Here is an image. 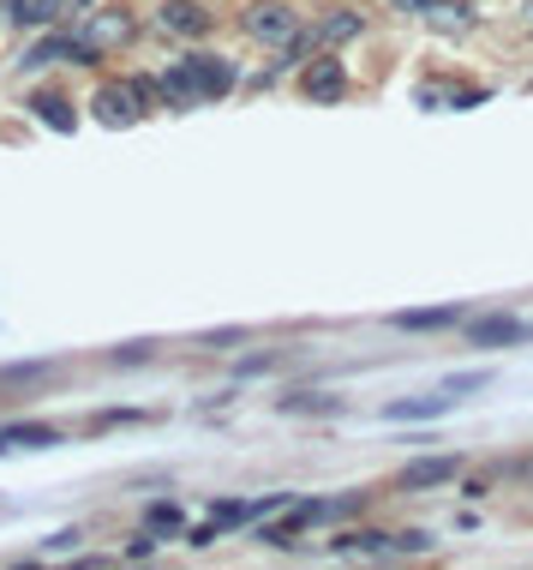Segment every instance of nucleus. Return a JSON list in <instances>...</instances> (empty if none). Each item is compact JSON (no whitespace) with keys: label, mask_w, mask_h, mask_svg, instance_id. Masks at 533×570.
Masks as SVG:
<instances>
[{"label":"nucleus","mask_w":533,"mask_h":570,"mask_svg":"<svg viewBox=\"0 0 533 570\" xmlns=\"http://www.w3.org/2000/svg\"><path fill=\"white\" fill-rule=\"evenodd\" d=\"M91 114L102 126H114V133H126V126H139V114H144V96H139V84L132 79H109L102 91L91 96Z\"/></svg>","instance_id":"f257e3e1"},{"label":"nucleus","mask_w":533,"mask_h":570,"mask_svg":"<svg viewBox=\"0 0 533 570\" xmlns=\"http://www.w3.org/2000/svg\"><path fill=\"white\" fill-rule=\"evenodd\" d=\"M300 31V12L288 7V0H252L246 7V37L270 42V49H283V42Z\"/></svg>","instance_id":"f03ea898"},{"label":"nucleus","mask_w":533,"mask_h":570,"mask_svg":"<svg viewBox=\"0 0 533 570\" xmlns=\"http://www.w3.org/2000/svg\"><path fill=\"white\" fill-rule=\"evenodd\" d=\"M300 91L312 102H342L348 96V67L336 61V54H324V61H312L300 72Z\"/></svg>","instance_id":"7ed1b4c3"},{"label":"nucleus","mask_w":533,"mask_h":570,"mask_svg":"<svg viewBox=\"0 0 533 570\" xmlns=\"http://www.w3.org/2000/svg\"><path fill=\"white\" fill-rule=\"evenodd\" d=\"M156 24L168 37H204L211 31V12H204V0H162Z\"/></svg>","instance_id":"20e7f679"},{"label":"nucleus","mask_w":533,"mask_h":570,"mask_svg":"<svg viewBox=\"0 0 533 570\" xmlns=\"http://www.w3.org/2000/svg\"><path fill=\"white\" fill-rule=\"evenodd\" d=\"M455 475H462V457H420V462H408V469L396 475V487L420 492V487H443V480H455Z\"/></svg>","instance_id":"39448f33"},{"label":"nucleus","mask_w":533,"mask_h":570,"mask_svg":"<svg viewBox=\"0 0 533 570\" xmlns=\"http://www.w3.org/2000/svg\"><path fill=\"white\" fill-rule=\"evenodd\" d=\"M533 325H522V318H480L473 325V343L480 348H510V343H527Z\"/></svg>","instance_id":"423d86ee"},{"label":"nucleus","mask_w":533,"mask_h":570,"mask_svg":"<svg viewBox=\"0 0 533 570\" xmlns=\"http://www.w3.org/2000/svg\"><path fill=\"white\" fill-rule=\"evenodd\" d=\"M79 37L91 42V49H109V42H126L132 37V19H121V12H91Z\"/></svg>","instance_id":"0eeeda50"},{"label":"nucleus","mask_w":533,"mask_h":570,"mask_svg":"<svg viewBox=\"0 0 533 570\" xmlns=\"http://www.w3.org/2000/svg\"><path fill=\"white\" fill-rule=\"evenodd\" d=\"M462 325L455 306H420V313H396V330H450Z\"/></svg>","instance_id":"6e6552de"},{"label":"nucleus","mask_w":533,"mask_h":570,"mask_svg":"<svg viewBox=\"0 0 533 570\" xmlns=\"http://www.w3.org/2000/svg\"><path fill=\"white\" fill-rule=\"evenodd\" d=\"M7 445L37 450V445H61V432H54V427H42V420H12V427H0V450H7Z\"/></svg>","instance_id":"1a4fd4ad"},{"label":"nucleus","mask_w":533,"mask_h":570,"mask_svg":"<svg viewBox=\"0 0 533 570\" xmlns=\"http://www.w3.org/2000/svg\"><path fill=\"white\" fill-rule=\"evenodd\" d=\"M455 397H450V390H438V397H413V403H390V408H383V415H390V420H432V415H443V408H450Z\"/></svg>","instance_id":"9d476101"},{"label":"nucleus","mask_w":533,"mask_h":570,"mask_svg":"<svg viewBox=\"0 0 533 570\" xmlns=\"http://www.w3.org/2000/svg\"><path fill=\"white\" fill-rule=\"evenodd\" d=\"M420 12H426L432 24H443V31H468V24H473V19H468V0H426Z\"/></svg>","instance_id":"9b49d317"},{"label":"nucleus","mask_w":533,"mask_h":570,"mask_svg":"<svg viewBox=\"0 0 533 570\" xmlns=\"http://www.w3.org/2000/svg\"><path fill=\"white\" fill-rule=\"evenodd\" d=\"M31 109H37V121H42V126H54V133H72V109H66V96L42 91Z\"/></svg>","instance_id":"f8f14e48"},{"label":"nucleus","mask_w":533,"mask_h":570,"mask_svg":"<svg viewBox=\"0 0 533 570\" xmlns=\"http://www.w3.org/2000/svg\"><path fill=\"white\" fill-rule=\"evenodd\" d=\"M283 415H342V397H318V390H300V397H283Z\"/></svg>","instance_id":"ddd939ff"},{"label":"nucleus","mask_w":533,"mask_h":570,"mask_svg":"<svg viewBox=\"0 0 533 570\" xmlns=\"http://www.w3.org/2000/svg\"><path fill=\"white\" fill-rule=\"evenodd\" d=\"M276 505H283V499H258V505H234V499H222L211 517H216V522H258V517H270Z\"/></svg>","instance_id":"4468645a"},{"label":"nucleus","mask_w":533,"mask_h":570,"mask_svg":"<svg viewBox=\"0 0 533 570\" xmlns=\"http://www.w3.org/2000/svg\"><path fill=\"white\" fill-rule=\"evenodd\" d=\"M360 31H366L360 12H330V19H324V31H318V42H353Z\"/></svg>","instance_id":"2eb2a0df"},{"label":"nucleus","mask_w":533,"mask_h":570,"mask_svg":"<svg viewBox=\"0 0 533 570\" xmlns=\"http://www.w3.org/2000/svg\"><path fill=\"white\" fill-rule=\"evenodd\" d=\"M336 547H348V552H390V535H342Z\"/></svg>","instance_id":"dca6fc26"},{"label":"nucleus","mask_w":533,"mask_h":570,"mask_svg":"<svg viewBox=\"0 0 533 570\" xmlns=\"http://www.w3.org/2000/svg\"><path fill=\"white\" fill-rule=\"evenodd\" d=\"M485 378H492V373H455V378H443V390H450V397H462V390H480Z\"/></svg>","instance_id":"f3484780"},{"label":"nucleus","mask_w":533,"mask_h":570,"mask_svg":"<svg viewBox=\"0 0 533 570\" xmlns=\"http://www.w3.org/2000/svg\"><path fill=\"white\" fill-rule=\"evenodd\" d=\"M168 529H181V510H174V505H156V510H151V535H168Z\"/></svg>","instance_id":"a211bd4d"},{"label":"nucleus","mask_w":533,"mask_h":570,"mask_svg":"<svg viewBox=\"0 0 533 570\" xmlns=\"http://www.w3.org/2000/svg\"><path fill=\"white\" fill-rule=\"evenodd\" d=\"M258 373H276V355H258V360H240V378H258Z\"/></svg>","instance_id":"6ab92c4d"},{"label":"nucleus","mask_w":533,"mask_h":570,"mask_svg":"<svg viewBox=\"0 0 533 570\" xmlns=\"http://www.w3.org/2000/svg\"><path fill=\"white\" fill-rule=\"evenodd\" d=\"M72 547H79V529H61V535L49 540V552H72Z\"/></svg>","instance_id":"aec40b11"},{"label":"nucleus","mask_w":533,"mask_h":570,"mask_svg":"<svg viewBox=\"0 0 533 570\" xmlns=\"http://www.w3.org/2000/svg\"><path fill=\"white\" fill-rule=\"evenodd\" d=\"M240 336H246V330H211L204 343H211V348H228V343H240Z\"/></svg>","instance_id":"412c9836"},{"label":"nucleus","mask_w":533,"mask_h":570,"mask_svg":"<svg viewBox=\"0 0 533 570\" xmlns=\"http://www.w3.org/2000/svg\"><path fill=\"white\" fill-rule=\"evenodd\" d=\"M66 7H79V12H91V7H96V0H66Z\"/></svg>","instance_id":"4be33fe9"},{"label":"nucleus","mask_w":533,"mask_h":570,"mask_svg":"<svg viewBox=\"0 0 533 570\" xmlns=\"http://www.w3.org/2000/svg\"><path fill=\"white\" fill-rule=\"evenodd\" d=\"M396 7H426V0H396Z\"/></svg>","instance_id":"5701e85b"},{"label":"nucleus","mask_w":533,"mask_h":570,"mask_svg":"<svg viewBox=\"0 0 533 570\" xmlns=\"http://www.w3.org/2000/svg\"><path fill=\"white\" fill-rule=\"evenodd\" d=\"M527 31H533V7H527Z\"/></svg>","instance_id":"b1692460"}]
</instances>
